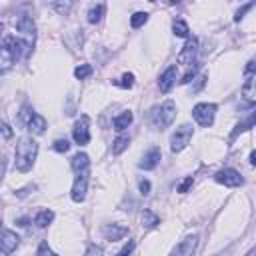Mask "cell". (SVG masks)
I'll list each match as a JSON object with an SVG mask.
<instances>
[{"label":"cell","mask_w":256,"mask_h":256,"mask_svg":"<svg viewBox=\"0 0 256 256\" xmlns=\"http://www.w3.org/2000/svg\"><path fill=\"white\" fill-rule=\"evenodd\" d=\"M38 156V144L36 140H32L30 136H24L18 140L16 144V152H14V166L20 172H28L34 166V160Z\"/></svg>","instance_id":"6da1fadb"},{"label":"cell","mask_w":256,"mask_h":256,"mask_svg":"<svg viewBox=\"0 0 256 256\" xmlns=\"http://www.w3.org/2000/svg\"><path fill=\"white\" fill-rule=\"evenodd\" d=\"M174 116H176V104L172 100H166L164 104H160L154 112H152V124H154L156 130H164L172 124Z\"/></svg>","instance_id":"7a4b0ae2"},{"label":"cell","mask_w":256,"mask_h":256,"mask_svg":"<svg viewBox=\"0 0 256 256\" xmlns=\"http://www.w3.org/2000/svg\"><path fill=\"white\" fill-rule=\"evenodd\" d=\"M192 116L200 126H212L214 116H216V104L212 102H200L192 108Z\"/></svg>","instance_id":"3957f363"},{"label":"cell","mask_w":256,"mask_h":256,"mask_svg":"<svg viewBox=\"0 0 256 256\" xmlns=\"http://www.w3.org/2000/svg\"><path fill=\"white\" fill-rule=\"evenodd\" d=\"M190 138H192V126H190V124L178 126V128L174 130V134L170 136V150H172V152H182V150L188 146Z\"/></svg>","instance_id":"277c9868"},{"label":"cell","mask_w":256,"mask_h":256,"mask_svg":"<svg viewBox=\"0 0 256 256\" xmlns=\"http://www.w3.org/2000/svg\"><path fill=\"white\" fill-rule=\"evenodd\" d=\"M4 48L8 50L10 56L14 60H18V58H22L28 50H30V44L26 40H22L20 36H6L4 38Z\"/></svg>","instance_id":"5b68a950"},{"label":"cell","mask_w":256,"mask_h":256,"mask_svg":"<svg viewBox=\"0 0 256 256\" xmlns=\"http://www.w3.org/2000/svg\"><path fill=\"white\" fill-rule=\"evenodd\" d=\"M14 28L26 38V42L32 46V42H34V36H36V24H34V20L30 18V16H26V14H20L16 20H14Z\"/></svg>","instance_id":"8992f818"},{"label":"cell","mask_w":256,"mask_h":256,"mask_svg":"<svg viewBox=\"0 0 256 256\" xmlns=\"http://www.w3.org/2000/svg\"><path fill=\"white\" fill-rule=\"evenodd\" d=\"M196 52H198V38H188L186 44L182 46V50L178 52V64H186V66H192L194 64V58H196Z\"/></svg>","instance_id":"52a82bcc"},{"label":"cell","mask_w":256,"mask_h":256,"mask_svg":"<svg viewBox=\"0 0 256 256\" xmlns=\"http://www.w3.org/2000/svg\"><path fill=\"white\" fill-rule=\"evenodd\" d=\"M72 138H74V142L80 144V146H84V144L90 142V120H88V116H82V118L74 124V128H72Z\"/></svg>","instance_id":"ba28073f"},{"label":"cell","mask_w":256,"mask_h":256,"mask_svg":"<svg viewBox=\"0 0 256 256\" xmlns=\"http://www.w3.org/2000/svg\"><path fill=\"white\" fill-rule=\"evenodd\" d=\"M214 180H216L218 184L228 186V188H234V186L244 184V178H242V176H240V172H238V170H234V168H224V170L216 172Z\"/></svg>","instance_id":"9c48e42d"},{"label":"cell","mask_w":256,"mask_h":256,"mask_svg":"<svg viewBox=\"0 0 256 256\" xmlns=\"http://www.w3.org/2000/svg\"><path fill=\"white\" fill-rule=\"evenodd\" d=\"M86 188H88V178H86V172H80V176H76L74 184H72V190H70V198L74 202H82L86 198Z\"/></svg>","instance_id":"30bf717a"},{"label":"cell","mask_w":256,"mask_h":256,"mask_svg":"<svg viewBox=\"0 0 256 256\" xmlns=\"http://www.w3.org/2000/svg\"><path fill=\"white\" fill-rule=\"evenodd\" d=\"M196 244H198V234H192V236H186L174 250L170 256H192L194 250H196Z\"/></svg>","instance_id":"8fae6325"},{"label":"cell","mask_w":256,"mask_h":256,"mask_svg":"<svg viewBox=\"0 0 256 256\" xmlns=\"http://www.w3.org/2000/svg\"><path fill=\"white\" fill-rule=\"evenodd\" d=\"M18 244H20V238H18V234L12 232V230H4L2 236H0V250H2L4 254L14 252V250L18 248Z\"/></svg>","instance_id":"7c38bea8"},{"label":"cell","mask_w":256,"mask_h":256,"mask_svg":"<svg viewBox=\"0 0 256 256\" xmlns=\"http://www.w3.org/2000/svg\"><path fill=\"white\" fill-rule=\"evenodd\" d=\"M174 82H176V64H172V66H168L162 74H160V78H158V88H160V92H170L172 90V86H174Z\"/></svg>","instance_id":"4fadbf2b"},{"label":"cell","mask_w":256,"mask_h":256,"mask_svg":"<svg viewBox=\"0 0 256 256\" xmlns=\"http://www.w3.org/2000/svg\"><path fill=\"white\" fill-rule=\"evenodd\" d=\"M160 156H162V152H160V148H150L146 154H144V158L140 160V168L142 170H152V168H156V164L160 162Z\"/></svg>","instance_id":"5bb4252c"},{"label":"cell","mask_w":256,"mask_h":256,"mask_svg":"<svg viewBox=\"0 0 256 256\" xmlns=\"http://www.w3.org/2000/svg\"><path fill=\"white\" fill-rule=\"evenodd\" d=\"M102 234H104L106 240L116 242V240L124 238V236L128 234V230H126V226H122V224H106L104 228H102Z\"/></svg>","instance_id":"9a60e30c"},{"label":"cell","mask_w":256,"mask_h":256,"mask_svg":"<svg viewBox=\"0 0 256 256\" xmlns=\"http://www.w3.org/2000/svg\"><path fill=\"white\" fill-rule=\"evenodd\" d=\"M242 96L246 98L248 104H254L256 102V78L254 74H248L244 84H242Z\"/></svg>","instance_id":"2e32d148"},{"label":"cell","mask_w":256,"mask_h":256,"mask_svg":"<svg viewBox=\"0 0 256 256\" xmlns=\"http://www.w3.org/2000/svg\"><path fill=\"white\" fill-rule=\"evenodd\" d=\"M132 120H134L132 112H130V110H124L122 114H118V116L112 120V126H114L116 132H122V130H126V128L132 124Z\"/></svg>","instance_id":"e0dca14e"},{"label":"cell","mask_w":256,"mask_h":256,"mask_svg":"<svg viewBox=\"0 0 256 256\" xmlns=\"http://www.w3.org/2000/svg\"><path fill=\"white\" fill-rule=\"evenodd\" d=\"M88 164H90V158H88V154H84V152H78V154H74L72 160H70L72 170L78 172V174H80V172H86Z\"/></svg>","instance_id":"ac0fdd59"},{"label":"cell","mask_w":256,"mask_h":256,"mask_svg":"<svg viewBox=\"0 0 256 256\" xmlns=\"http://www.w3.org/2000/svg\"><path fill=\"white\" fill-rule=\"evenodd\" d=\"M26 128L30 130V134L40 136V134H44V130H46V120H44L40 114H34V116H32V120L26 124Z\"/></svg>","instance_id":"d6986e66"},{"label":"cell","mask_w":256,"mask_h":256,"mask_svg":"<svg viewBox=\"0 0 256 256\" xmlns=\"http://www.w3.org/2000/svg\"><path fill=\"white\" fill-rule=\"evenodd\" d=\"M104 12H106V6L104 4H94L90 10H88V22L90 24H98L100 20H102V16H104Z\"/></svg>","instance_id":"ffe728a7"},{"label":"cell","mask_w":256,"mask_h":256,"mask_svg":"<svg viewBox=\"0 0 256 256\" xmlns=\"http://www.w3.org/2000/svg\"><path fill=\"white\" fill-rule=\"evenodd\" d=\"M52 220H54V212H52V210H48V208H44V210H40V212L36 214L34 224H36V226H40V228H46Z\"/></svg>","instance_id":"44dd1931"},{"label":"cell","mask_w":256,"mask_h":256,"mask_svg":"<svg viewBox=\"0 0 256 256\" xmlns=\"http://www.w3.org/2000/svg\"><path fill=\"white\" fill-rule=\"evenodd\" d=\"M140 220H142V226H144V228H154V226L160 224V218H158L154 212H152V210H144Z\"/></svg>","instance_id":"7402d4cb"},{"label":"cell","mask_w":256,"mask_h":256,"mask_svg":"<svg viewBox=\"0 0 256 256\" xmlns=\"http://www.w3.org/2000/svg\"><path fill=\"white\" fill-rule=\"evenodd\" d=\"M12 62H14V58L10 56V52L4 48V44H0V72L8 70L12 66Z\"/></svg>","instance_id":"603a6c76"},{"label":"cell","mask_w":256,"mask_h":256,"mask_svg":"<svg viewBox=\"0 0 256 256\" xmlns=\"http://www.w3.org/2000/svg\"><path fill=\"white\" fill-rule=\"evenodd\" d=\"M172 32L178 36V38H188L190 36V28H188V24L184 22V20H174L172 22Z\"/></svg>","instance_id":"cb8c5ba5"},{"label":"cell","mask_w":256,"mask_h":256,"mask_svg":"<svg viewBox=\"0 0 256 256\" xmlns=\"http://www.w3.org/2000/svg\"><path fill=\"white\" fill-rule=\"evenodd\" d=\"M128 144H130V138L128 136H118L116 140H114V144H112V152H114V154L118 156V154H122V152L128 148Z\"/></svg>","instance_id":"d4e9b609"},{"label":"cell","mask_w":256,"mask_h":256,"mask_svg":"<svg viewBox=\"0 0 256 256\" xmlns=\"http://www.w3.org/2000/svg\"><path fill=\"white\" fill-rule=\"evenodd\" d=\"M148 22V14L146 12H134L132 16H130V26L132 28H140V26H144Z\"/></svg>","instance_id":"484cf974"},{"label":"cell","mask_w":256,"mask_h":256,"mask_svg":"<svg viewBox=\"0 0 256 256\" xmlns=\"http://www.w3.org/2000/svg\"><path fill=\"white\" fill-rule=\"evenodd\" d=\"M90 74H92V66H90V64H80V66L74 68V76H76L78 80H84V78H88Z\"/></svg>","instance_id":"4316f807"},{"label":"cell","mask_w":256,"mask_h":256,"mask_svg":"<svg viewBox=\"0 0 256 256\" xmlns=\"http://www.w3.org/2000/svg\"><path fill=\"white\" fill-rule=\"evenodd\" d=\"M32 116H34V110H32L30 106H22V110H20V114H18V120L26 126V124L32 120Z\"/></svg>","instance_id":"83f0119b"},{"label":"cell","mask_w":256,"mask_h":256,"mask_svg":"<svg viewBox=\"0 0 256 256\" xmlns=\"http://www.w3.org/2000/svg\"><path fill=\"white\" fill-rule=\"evenodd\" d=\"M118 86L120 88H132L134 86V74L132 72H124L122 78H120V82H118Z\"/></svg>","instance_id":"f1b7e54d"},{"label":"cell","mask_w":256,"mask_h":256,"mask_svg":"<svg viewBox=\"0 0 256 256\" xmlns=\"http://www.w3.org/2000/svg\"><path fill=\"white\" fill-rule=\"evenodd\" d=\"M52 148H54L56 152H68V150H70V142H68L66 138H58V140H54Z\"/></svg>","instance_id":"f546056e"},{"label":"cell","mask_w":256,"mask_h":256,"mask_svg":"<svg viewBox=\"0 0 256 256\" xmlns=\"http://www.w3.org/2000/svg\"><path fill=\"white\" fill-rule=\"evenodd\" d=\"M50 6H52V8H54L58 14H66V12L72 8V2H70V0H68V2H52Z\"/></svg>","instance_id":"4dcf8cb0"},{"label":"cell","mask_w":256,"mask_h":256,"mask_svg":"<svg viewBox=\"0 0 256 256\" xmlns=\"http://www.w3.org/2000/svg\"><path fill=\"white\" fill-rule=\"evenodd\" d=\"M134 246H136V244H134V240H128V242L118 250V254H116V256H130V254L134 252Z\"/></svg>","instance_id":"1f68e13d"},{"label":"cell","mask_w":256,"mask_h":256,"mask_svg":"<svg viewBox=\"0 0 256 256\" xmlns=\"http://www.w3.org/2000/svg\"><path fill=\"white\" fill-rule=\"evenodd\" d=\"M36 256H54V252H52V248L48 246V242H42L38 246V250H36Z\"/></svg>","instance_id":"d6a6232c"},{"label":"cell","mask_w":256,"mask_h":256,"mask_svg":"<svg viewBox=\"0 0 256 256\" xmlns=\"http://www.w3.org/2000/svg\"><path fill=\"white\" fill-rule=\"evenodd\" d=\"M252 124H254V114H250V118H248V120H246V122H242V124H238V126H236V130H234V134H232V136H236V134H238V132H244V130H248V128H250V126H252Z\"/></svg>","instance_id":"836d02e7"},{"label":"cell","mask_w":256,"mask_h":256,"mask_svg":"<svg viewBox=\"0 0 256 256\" xmlns=\"http://www.w3.org/2000/svg\"><path fill=\"white\" fill-rule=\"evenodd\" d=\"M252 8H254V2H248V4H244V6H242V8L238 10V12H236V16H234V20H236V22H240V20L244 18V14H246L248 10H252Z\"/></svg>","instance_id":"e575fe53"},{"label":"cell","mask_w":256,"mask_h":256,"mask_svg":"<svg viewBox=\"0 0 256 256\" xmlns=\"http://www.w3.org/2000/svg\"><path fill=\"white\" fill-rule=\"evenodd\" d=\"M192 184H194V178H192V176H186V178L180 182V186H178V192H182V194H184V192H188Z\"/></svg>","instance_id":"d590c367"},{"label":"cell","mask_w":256,"mask_h":256,"mask_svg":"<svg viewBox=\"0 0 256 256\" xmlns=\"http://www.w3.org/2000/svg\"><path fill=\"white\" fill-rule=\"evenodd\" d=\"M12 134H14V130L6 122H0V136L2 138H12Z\"/></svg>","instance_id":"8d00e7d4"},{"label":"cell","mask_w":256,"mask_h":256,"mask_svg":"<svg viewBox=\"0 0 256 256\" xmlns=\"http://www.w3.org/2000/svg\"><path fill=\"white\" fill-rule=\"evenodd\" d=\"M194 76H196V66L192 64V66H190V68L186 70V74L182 76V80H180V84H188V82H190V80H192Z\"/></svg>","instance_id":"74e56055"},{"label":"cell","mask_w":256,"mask_h":256,"mask_svg":"<svg viewBox=\"0 0 256 256\" xmlns=\"http://www.w3.org/2000/svg\"><path fill=\"white\" fill-rule=\"evenodd\" d=\"M138 188H140V194H144V196L150 194V182L148 180H140L138 182Z\"/></svg>","instance_id":"f35d334b"},{"label":"cell","mask_w":256,"mask_h":256,"mask_svg":"<svg viewBox=\"0 0 256 256\" xmlns=\"http://www.w3.org/2000/svg\"><path fill=\"white\" fill-rule=\"evenodd\" d=\"M100 252H102V250H100V248H94V246H90V250H88V252H86V256H92V254H96V256H98V254H100Z\"/></svg>","instance_id":"ab89813d"},{"label":"cell","mask_w":256,"mask_h":256,"mask_svg":"<svg viewBox=\"0 0 256 256\" xmlns=\"http://www.w3.org/2000/svg\"><path fill=\"white\" fill-rule=\"evenodd\" d=\"M198 82H196V86H194V90H200V86L204 84V80H206V76H200V78H196Z\"/></svg>","instance_id":"60d3db41"},{"label":"cell","mask_w":256,"mask_h":256,"mask_svg":"<svg viewBox=\"0 0 256 256\" xmlns=\"http://www.w3.org/2000/svg\"><path fill=\"white\" fill-rule=\"evenodd\" d=\"M252 72H254V60H250L246 66V74H252Z\"/></svg>","instance_id":"b9f144b4"},{"label":"cell","mask_w":256,"mask_h":256,"mask_svg":"<svg viewBox=\"0 0 256 256\" xmlns=\"http://www.w3.org/2000/svg\"><path fill=\"white\" fill-rule=\"evenodd\" d=\"M18 226H28V218H18Z\"/></svg>","instance_id":"7bdbcfd3"},{"label":"cell","mask_w":256,"mask_h":256,"mask_svg":"<svg viewBox=\"0 0 256 256\" xmlns=\"http://www.w3.org/2000/svg\"><path fill=\"white\" fill-rule=\"evenodd\" d=\"M2 174H4V160L0 158V180H2Z\"/></svg>","instance_id":"ee69618b"},{"label":"cell","mask_w":256,"mask_h":256,"mask_svg":"<svg viewBox=\"0 0 256 256\" xmlns=\"http://www.w3.org/2000/svg\"><path fill=\"white\" fill-rule=\"evenodd\" d=\"M250 164H256V152H250Z\"/></svg>","instance_id":"f6af8a7d"},{"label":"cell","mask_w":256,"mask_h":256,"mask_svg":"<svg viewBox=\"0 0 256 256\" xmlns=\"http://www.w3.org/2000/svg\"><path fill=\"white\" fill-rule=\"evenodd\" d=\"M2 34H4V24L0 22V38H2Z\"/></svg>","instance_id":"bcb514c9"},{"label":"cell","mask_w":256,"mask_h":256,"mask_svg":"<svg viewBox=\"0 0 256 256\" xmlns=\"http://www.w3.org/2000/svg\"><path fill=\"white\" fill-rule=\"evenodd\" d=\"M246 256H254V250H250V252H248V254H246Z\"/></svg>","instance_id":"7dc6e473"},{"label":"cell","mask_w":256,"mask_h":256,"mask_svg":"<svg viewBox=\"0 0 256 256\" xmlns=\"http://www.w3.org/2000/svg\"><path fill=\"white\" fill-rule=\"evenodd\" d=\"M0 230H2V220H0Z\"/></svg>","instance_id":"c3c4849f"}]
</instances>
